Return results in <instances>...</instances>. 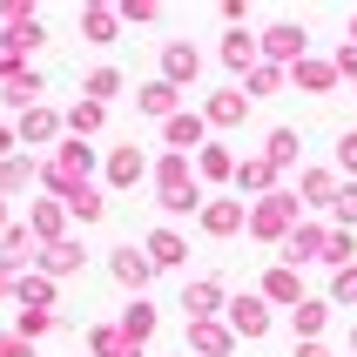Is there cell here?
I'll list each match as a JSON object with an SVG mask.
<instances>
[{"mask_svg": "<svg viewBox=\"0 0 357 357\" xmlns=\"http://www.w3.org/2000/svg\"><path fill=\"white\" fill-rule=\"evenodd\" d=\"M88 169H95V149H88V142H61L54 155L40 162V182H47V196H54V202H68V196L88 189Z\"/></svg>", "mask_w": 357, "mask_h": 357, "instance_id": "6da1fadb", "label": "cell"}, {"mask_svg": "<svg viewBox=\"0 0 357 357\" xmlns=\"http://www.w3.org/2000/svg\"><path fill=\"white\" fill-rule=\"evenodd\" d=\"M34 263H40V243H34V229H27V222L0 229V270H7V277H27Z\"/></svg>", "mask_w": 357, "mask_h": 357, "instance_id": "7a4b0ae2", "label": "cell"}, {"mask_svg": "<svg viewBox=\"0 0 357 357\" xmlns=\"http://www.w3.org/2000/svg\"><path fill=\"white\" fill-rule=\"evenodd\" d=\"M14 135H20V149H61V115L40 101V108H27L14 121Z\"/></svg>", "mask_w": 357, "mask_h": 357, "instance_id": "3957f363", "label": "cell"}, {"mask_svg": "<svg viewBox=\"0 0 357 357\" xmlns=\"http://www.w3.org/2000/svg\"><path fill=\"white\" fill-rule=\"evenodd\" d=\"M81 257H88V250H81L75 236H61V243H47V250H40V263H34V270L61 283V277H75V270H81Z\"/></svg>", "mask_w": 357, "mask_h": 357, "instance_id": "277c9868", "label": "cell"}, {"mask_svg": "<svg viewBox=\"0 0 357 357\" xmlns=\"http://www.w3.org/2000/svg\"><path fill=\"white\" fill-rule=\"evenodd\" d=\"M34 182H40V162L27 155V149H20V155H7V162H0V196H7V202H14V196H27Z\"/></svg>", "mask_w": 357, "mask_h": 357, "instance_id": "5b68a950", "label": "cell"}, {"mask_svg": "<svg viewBox=\"0 0 357 357\" xmlns=\"http://www.w3.org/2000/svg\"><path fill=\"white\" fill-rule=\"evenodd\" d=\"M27 229H34L40 250L61 243V236H68V202H34V209H27Z\"/></svg>", "mask_w": 357, "mask_h": 357, "instance_id": "8992f818", "label": "cell"}, {"mask_svg": "<svg viewBox=\"0 0 357 357\" xmlns=\"http://www.w3.org/2000/svg\"><path fill=\"white\" fill-rule=\"evenodd\" d=\"M40 88H47V81H40L34 68H20V75L7 81V88H0V108H14V121H20L27 108H40Z\"/></svg>", "mask_w": 357, "mask_h": 357, "instance_id": "52a82bcc", "label": "cell"}, {"mask_svg": "<svg viewBox=\"0 0 357 357\" xmlns=\"http://www.w3.org/2000/svg\"><path fill=\"white\" fill-rule=\"evenodd\" d=\"M47 40V27H40V14L34 20H14V27H0V54H14V61H27Z\"/></svg>", "mask_w": 357, "mask_h": 357, "instance_id": "ba28073f", "label": "cell"}, {"mask_svg": "<svg viewBox=\"0 0 357 357\" xmlns=\"http://www.w3.org/2000/svg\"><path fill=\"white\" fill-rule=\"evenodd\" d=\"M54 277H40V270H27V277H14V303L20 310H54Z\"/></svg>", "mask_w": 357, "mask_h": 357, "instance_id": "9c48e42d", "label": "cell"}, {"mask_svg": "<svg viewBox=\"0 0 357 357\" xmlns=\"http://www.w3.org/2000/svg\"><path fill=\"white\" fill-rule=\"evenodd\" d=\"M88 351L95 357H142V344L121 337V324H95V331H88Z\"/></svg>", "mask_w": 357, "mask_h": 357, "instance_id": "30bf717a", "label": "cell"}, {"mask_svg": "<svg viewBox=\"0 0 357 357\" xmlns=\"http://www.w3.org/2000/svg\"><path fill=\"white\" fill-rule=\"evenodd\" d=\"M162 202H169V209H189V202H196V189H189V176H182V155L162 162Z\"/></svg>", "mask_w": 357, "mask_h": 357, "instance_id": "8fae6325", "label": "cell"}, {"mask_svg": "<svg viewBox=\"0 0 357 357\" xmlns=\"http://www.w3.org/2000/svg\"><path fill=\"white\" fill-rule=\"evenodd\" d=\"M108 270H115V283H121V290H142L155 263H149V257H135V250H115V263H108Z\"/></svg>", "mask_w": 357, "mask_h": 357, "instance_id": "7c38bea8", "label": "cell"}, {"mask_svg": "<svg viewBox=\"0 0 357 357\" xmlns=\"http://www.w3.org/2000/svg\"><path fill=\"white\" fill-rule=\"evenodd\" d=\"M61 324H68V317H54V310H20V317H14V331H20L27 344H40V337H54Z\"/></svg>", "mask_w": 357, "mask_h": 357, "instance_id": "4fadbf2b", "label": "cell"}, {"mask_svg": "<svg viewBox=\"0 0 357 357\" xmlns=\"http://www.w3.org/2000/svg\"><path fill=\"white\" fill-rule=\"evenodd\" d=\"M149 331H155V310H149V303H128V310H121V337L142 344Z\"/></svg>", "mask_w": 357, "mask_h": 357, "instance_id": "5bb4252c", "label": "cell"}, {"mask_svg": "<svg viewBox=\"0 0 357 357\" xmlns=\"http://www.w3.org/2000/svg\"><path fill=\"white\" fill-rule=\"evenodd\" d=\"M115 88H121V75H115V68H95V75L81 81V101H101V108H108V95H115Z\"/></svg>", "mask_w": 357, "mask_h": 357, "instance_id": "9a60e30c", "label": "cell"}, {"mask_svg": "<svg viewBox=\"0 0 357 357\" xmlns=\"http://www.w3.org/2000/svg\"><path fill=\"white\" fill-rule=\"evenodd\" d=\"M68 128H75V142H88L101 128V101H75V108H68Z\"/></svg>", "mask_w": 357, "mask_h": 357, "instance_id": "2e32d148", "label": "cell"}, {"mask_svg": "<svg viewBox=\"0 0 357 357\" xmlns=\"http://www.w3.org/2000/svg\"><path fill=\"white\" fill-rule=\"evenodd\" d=\"M135 176H142V155H135V149H115V155H108V182H115V189H128Z\"/></svg>", "mask_w": 357, "mask_h": 357, "instance_id": "e0dca14e", "label": "cell"}, {"mask_svg": "<svg viewBox=\"0 0 357 357\" xmlns=\"http://www.w3.org/2000/svg\"><path fill=\"white\" fill-rule=\"evenodd\" d=\"M81 34L88 40H115V14H108V7H81Z\"/></svg>", "mask_w": 357, "mask_h": 357, "instance_id": "ac0fdd59", "label": "cell"}, {"mask_svg": "<svg viewBox=\"0 0 357 357\" xmlns=\"http://www.w3.org/2000/svg\"><path fill=\"white\" fill-rule=\"evenodd\" d=\"M68 216H81V222H101V216H108L101 189H81V196H68Z\"/></svg>", "mask_w": 357, "mask_h": 357, "instance_id": "d6986e66", "label": "cell"}, {"mask_svg": "<svg viewBox=\"0 0 357 357\" xmlns=\"http://www.w3.org/2000/svg\"><path fill=\"white\" fill-rule=\"evenodd\" d=\"M149 263H182V236L155 229V236H149Z\"/></svg>", "mask_w": 357, "mask_h": 357, "instance_id": "ffe728a7", "label": "cell"}, {"mask_svg": "<svg viewBox=\"0 0 357 357\" xmlns=\"http://www.w3.org/2000/svg\"><path fill=\"white\" fill-rule=\"evenodd\" d=\"M169 101H176V88H169V81H155V88H142V108H149V115H169Z\"/></svg>", "mask_w": 357, "mask_h": 357, "instance_id": "44dd1931", "label": "cell"}, {"mask_svg": "<svg viewBox=\"0 0 357 357\" xmlns=\"http://www.w3.org/2000/svg\"><path fill=\"white\" fill-rule=\"evenodd\" d=\"M182 75H196V54L189 47H169V81H182Z\"/></svg>", "mask_w": 357, "mask_h": 357, "instance_id": "7402d4cb", "label": "cell"}, {"mask_svg": "<svg viewBox=\"0 0 357 357\" xmlns=\"http://www.w3.org/2000/svg\"><path fill=\"white\" fill-rule=\"evenodd\" d=\"M0 357H34V344L20 337V331H0Z\"/></svg>", "mask_w": 357, "mask_h": 357, "instance_id": "603a6c76", "label": "cell"}, {"mask_svg": "<svg viewBox=\"0 0 357 357\" xmlns=\"http://www.w3.org/2000/svg\"><path fill=\"white\" fill-rule=\"evenodd\" d=\"M14 20H34V7L27 0H0V27H14Z\"/></svg>", "mask_w": 357, "mask_h": 357, "instance_id": "cb8c5ba5", "label": "cell"}, {"mask_svg": "<svg viewBox=\"0 0 357 357\" xmlns=\"http://www.w3.org/2000/svg\"><path fill=\"white\" fill-rule=\"evenodd\" d=\"M189 310H216V283H196L189 290Z\"/></svg>", "mask_w": 357, "mask_h": 357, "instance_id": "d4e9b609", "label": "cell"}, {"mask_svg": "<svg viewBox=\"0 0 357 357\" xmlns=\"http://www.w3.org/2000/svg\"><path fill=\"white\" fill-rule=\"evenodd\" d=\"M209 229H216V236H222V229H236V209H229V202H216V209H209Z\"/></svg>", "mask_w": 357, "mask_h": 357, "instance_id": "484cf974", "label": "cell"}, {"mask_svg": "<svg viewBox=\"0 0 357 357\" xmlns=\"http://www.w3.org/2000/svg\"><path fill=\"white\" fill-rule=\"evenodd\" d=\"M270 47H277V54H290V47H303V34H297V27H277V34H270Z\"/></svg>", "mask_w": 357, "mask_h": 357, "instance_id": "4316f807", "label": "cell"}, {"mask_svg": "<svg viewBox=\"0 0 357 357\" xmlns=\"http://www.w3.org/2000/svg\"><path fill=\"white\" fill-rule=\"evenodd\" d=\"M7 155H20V135H14V121H0V162Z\"/></svg>", "mask_w": 357, "mask_h": 357, "instance_id": "83f0119b", "label": "cell"}, {"mask_svg": "<svg viewBox=\"0 0 357 357\" xmlns=\"http://www.w3.org/2000/svg\"><path fill=\"white\" fill-rule=\"evenodd\" d=\"M20 68H27V61H14V54H0V88H7V81H14Z\"/></svg>", "mask_w": 357, "mask_h": 357, "instance_id": "f1b7e54d", "label": "cell"}, {"mask_svg": "<svg viewBox=\"0 0 357 357\" xmlns=\"http://www.w3.org/2000/svg\"><path fill=\"white\" fill-rule=\"evenodd\" d=\"M0 303H14V277L7 270H0Z\"/></svg>", "mask_w": 357, "mask_h": 357, "instance_id": "f546056e", "label": "cell"}, {"mask_svg": "<svg viewBox=\"0 0 357 357\" xmlns=\"http://www.w3.org/2000/svg\"><path fill=\"white\" fill-rule=\"evenodd\" d=\"M0 229H14V216H7V196H0Z\"/></svg>", "mask_w": 357, "mask_h": 357, "instance_id": "4dcf8cb0", "label": "cell"}]
</instances>
